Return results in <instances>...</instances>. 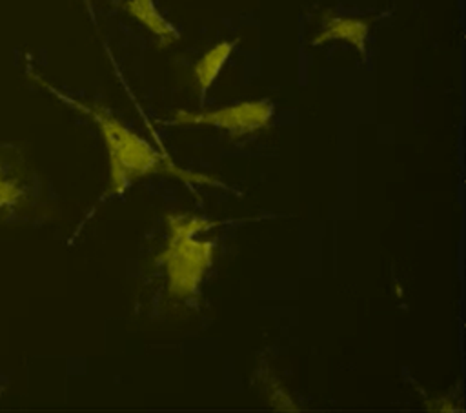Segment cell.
Returning a JSON list of instances; mask_svg holds the SVG:
<instances>
[{"label":"cell","mask_w":466,"mask_h":413,"mask_svg":"<svg viewBox=\"0 0 466 413\" xmlns=\"http://www.w3.org/2000/svg\"><path fill=\"white\" fill-rule=\"evenodd\" d=\"M211 226L213 222L193 213L166 215L167 242L157 260L164 266L171 298L184 300L198 293L215 255V242L198 235Z\"/></svg>","instance_id":"cell-2"},{"label":"cell","mask_w":466,"mask_h":413,"mask_svg":"<svg viewBox=\"0 0 466 413\" xmlns=\"http://www.w3.org/2000/svg\"><path fill=\"white\" fill-rule=\"evenodd\" d=\"M238 40H222L209 47L193 65V78L197 84V91L200 100L206 98L209 87L224 69L226 62L229 60L231 53L235 51Z\"/></svg>","instance_id":"cell-6"},{"label":"cell","mask_w":466,"mask_h":413,"mask_svg":"<svg viewBox=\"0 0 466 413\" xmlns=\"http://www.w3.org/2000/svg\"><path fill=\"white\" fill-rule=\"evenodd\" d=\"M370 35V20L360 16H340L326 13L322 16V27L313 36L311 44L320 45L326 42H346L359 55H366V42Z\"/></svg>","instance_id":"cell-4"},{"label":"cell","mask_w":466,"mask_h":413,"mask_svg":"<svg viewBox=\"0 0 466 413\" xmlns=\"http://www.w3.org/2000/svg\"><path fill=\"white\" fill-rule=\"evenodd\" d=\"M84 4H86V7H87V11H89V15L93 16V5H91V0H84Z\"/></svg>","instance_id":"cell-8"},{"label":"cell","mask_w":466,"mask_h":413,"mask_svg":"<svg viewBox=\"0 0 466 413\" xmlns=\"http://www.w3.org/2000/svg\"><path fill=\"white\" fill-rule=\"evenodd\" d=\"M275 107L268 98L246 100L218 109L175 111L169 124L175 126H209L226 131L231 138L255 135L269 127Z\"/></svg>","instance_id":"cell-3"},{"label":"cell","mask_w":466,"mask_h":413,"mask_svg":"<svg viewBox=\"0 0 466 413\" xmlns=\"http://www.w3.org/2000/svg\"><path fill=\"white\" fill-rule=\"evenodd\" d=\"M29 76L44 87L47 93H51L55 98L69 106L71 109L82 113L86 118H89L106 146L107 151V162H109V193L111 195H122L133 182L151 176V175H175L186 182H204V184H217L215 180L208 176H198L195 173H187L178 169L169 162L167 156L158 153L146 138L138 136L135 131H131L120 118H116L107 107L95 104V102H82L76 100L47 80H44L40 75L27 71Z\"/></svg>","instance_id":"cell-1"},{"label":"cell","mask_w":466,"mask_h":413,"mask_svg":"<svg viewBox=\"0 0 466 413\" xmlns=\"http://www.w3.org/2000/svg\"><path fill=\"white\" fill-rule=\"evenodd\" d=\"M124 11L157 36L160 47H167L180 38L178 29L158 11L155 0H124Z\"/></svg>","instance_id":"cell-5"},{"label":"cell","mask_w":466,"mask_h":413,"mask_svg":"<svg viewBox=\"0 0 466 413\" xmlns=\"http://www.w3.org/2000/svg\"><path fill=\"white\" fill-rule=\"evenodd\" d=\"M27 187L16 169L0 160V220H5L25 204Z\"/></svg>","instance_id":"cell-7"}]
</instances>
